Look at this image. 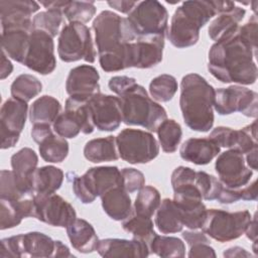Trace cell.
I'll list each match as a JSON object with an SVG mask.
<instances>
[{"label": "cell", "instance_id": "obj_50", "mask_svg": "<svg viewBox=\"0 0 258 258\" xmlns=\"http://www.w3.org/2000/svg\"><path fill=\"white\" fill-rule=\"evenodd\" d=\"M182 238L185 240L187 245L190 247L196 244L206 243L210 244V239L206 233L197 230H186L182 232Z\"/></svg>", "mask_w": 258, "mask_h": 258}, {"label": "cell", "instance_id": "obj_44", "mask_svg": "<svg viewBox=\"0 0 258 258\" xmlns=\"http://www.w3.org/2000/svg\"><path fill=\"white\" fill-rule=\"evenodd\" d=\"M96 6L93 1H68L62 13L70 22H89L96 14Z\"/></svg>", "mask_w": 258, "mask_h": 258}, {"label": "cell", "instance_id": "obj_49", "mask_svg": "<svg viewBox=\"0 0 258 258\" xmlns=\"http://www.w3.org/2000/svg\"><path fill=\"white\" fill-rule=\"evenodd\" d=\"M135 83L137 82L134 78L127 77V76H115L109 80L108 86L113 93L119 96Z\"/></svg>", "mask_w": 258, "mask_h": 258}, {"label": "cell", "instance_id": "obj_23", "mask_svg": "<svg viewBox=\"0 0 258 258\" xmlns=\"http://www.w3.org/2000/svg\"><path fill=\"white\" fill-rule=\"evenodd\" d=\"M221 147L208 138H189L185 140L179 149L180 157L197 165L210 163L220 153Z\"/></svg>", "mask_w": 258, "mask_h": 258}, {"label": "cell", "instance_id": "obj_36", "mask_svg": "<svg viewBox=\"0 0 258 258\" xmlns=\"http://www.w3.org/2000/svg\"><path fill=\"white\" fill-rule=\"evenodd\" d=\"M122 227L126 232L130 233L133 238L146 242L148 246L157 235L154 231L151 218L135 214L134 212L123 221Z\"/></svg>", "mask_w": 258, "mask_h": 258}, {"label": "cell", "instance_id": "obj_52", "mask_svg": "<svg viewBox=\"0 0 258 258\" xmlns=\"http://www.w3.org/2000/svg\"><path fill=\"white\" fill-rule=\"evenodd\" d=\"M107 3H108V5L111 8H114L117 11H119L121 13H126V14H129L130 11L137 4L136 1H125V0H121V1H108Z\"/></svg>", "mask_w": 258, "mask_h": 258}, {"label": "cell", "instance_id": "obj_54", "mask_svg": "<svg viewBox=\"0 0 258 258\" xmlns=\"http://www.w3.org/2000/svg\"><path fill=\"white\" fill-rule=\"evenodd\" d=\"M13 71V64L7 57L4 51L1 52V68H0V78L1 80L6 79L8 76L11 75Z\"/></svg>", "mask_w": 258, "mask_h": 258}, {"label": "cell", "instance_id": "obj_46", "mask_svg": "<svg viewBox=\"0 0 258 258\" xmlns=\"http://www.w3.org/2000/svg\"><path fill=\"white\" fill-rule=\"evenodd\" d=\"M122 187L129 194L141 189L145 185L144 174L133 167H125L121 169Z\"/></svg>", "mask_w": 258, "mask_h": 258}, {"label": "cell", "instance_id": "obj_31", "mask_svg": "<svg viewBox=\"0 0 258 258\" xmlns=\"http://www.w3.org/2000/svg\"><path fill=\"white\" fill-rule=\"evenodd\" d=\"M84 156L94 163L115 161L119 158L116 136L95 138L88 141L84 147Z\"/></svg>", "mask_w": 258, "mask_h": 258}, {"label": "cell", "instance_id": "obj_48", "mask_svg": "<svg viewBox=\"0 0 258 258\" xmlns=\"http://www.w3.org/2000/svg\"><path fill=\"white\" fill-rule=\"evenodd\" d=\"M257 17L256 14L252 15L251 18L243 26H239L238 31L240 35L247 40L254 48L257 49Z\"/></svg>", "mask_w": 258, "mask_h": 258}, {"label": "cell", "instance_id": "obj_13", "mask_svg": "<svg viewBox=\"0 0 258 258\" xmlns=\"http://www.w3.org/2000/svg\"><path fill=\"white\" fill-rule=\"evenodd\" d=\"M214 109L220 115L240 112L246 117L258 115V95L253 90L239 85L220 88L215 91Z\"/></svg>", "mask_w": 258, "mask_h": 258}, {"label": "cell", "instance_id": "obj_10", "mask_svg": "<svg viewBox=\"0 0 258 258\" xmlns=\"http://www.w3.org/2000/svg\"><path fill=\"white\" fill-rule=\"evenodd\" d=\"M251 219V214L247 210L230 213L224 210L210 209L207 211L202 230L218 242H229L238 239L245 233Z\"/></svg>", "mask_w": 258, "mask_h": 258}, {"label": "cell", "instance_id": "obj_51", "mask_svg": "<svg viewBox=\"0 0 258 258\" xmlns=\"http://www.w3.org/2000/svg\"><path fill=\"white\" fill-rule=\"evenodd\" d=\"M188 257L192 258V257H208V258H215L216 257V253L214 248H212L210 246V244H206V243H200V244H196L189 247V251L187 254Z\"/></svg>", "mask_w": 258, "mask_h": 258}, {"label": "cell", "instance_id": "obj_21", "mask_svg": "<svg viewBox=\"0 0 258 258\" xmlns=\"http://www.w3.org/2000/svg\"><path fill=\"white\" fill-rule=\"evenodd\" d=\"M164 37L162 35L140 36L132 43L133 68L150 69L162 60Z\"/></svg>", "mask_w": 258, "mask_h": 258}, {"label": "cell", "instance_id": "obj_25", "mask_svg": "<svg viewBox=\"0 0 258 258\" xmlns=\"http://www.w3.org/2000/svg\"><path fill=\"white\" fill-rule=\"evenodd\" d=\"M34 218V196L18 201L0 199V229L18 226L24 218Z\"/></svg>", "mask_w": 258, "mask_h": 258}, {"label": "cell", "instance_id": "obj_17", "mask_svg": "<svg viewBox=\"0 0 258 258\" xmlns=\"http://www.w3.org/2000/svg\"><path fill=\"white\" fill-rule=\"evenodd\" d=\"M28 105L26 102L13 97L7 99L0 111L1 148L14 147L18 142L27 117Z\"/></svg>", "mask_w": 258, "mask_h": 258}, {"label": "cell", "instance_id": "obj_24", "mask_svg": "<svg viewBox=\"0 0 258 258\" xmlns=\"http://www.w3.org/2000/svg\"><path fill=\"white\" fill-rule=\"evenodd\" d=\"M37 163L38 156L29 147L21 148L11 156L12 171L21 187L27 192H34L33 174L37 168Z\"/></svg>", "mask_w": 258, "mask_h": 258}, {"label": "cell", "instance_id": "obj_32", "mask_svg": "<svg viewBox=\"0 0 258 258\" xmlns=\"http://www.w3.org/2000/svg\"><path fill=\"white\" fill-rule=\"evenodd\" d=\"M155 226L162 234L180 232L183 228L181 216L173 200L163 199L155 212Z\"/></svg>", "mask_w": 258, "mask_h": 258}, {"label": "cell", "instance_id": "obj_35", "mask_svg": "<svg viewBox=\"0 0 258 258\" xmlns=\"http://www.w3.org/2000/svg\"><path fill=\"white\" fill-rule=\"evenodd\" d=\"M39 153L41 158L50 163L63 161L69 154V143L66 138L58 136L54 131L45 136L39 143Z\"/></svg>", "mask_w": 258, "mask_h": 258}, {"label": "cell", "instance_id": "obj_7", "mask_svg": "<svg viewBox=\"0 0 258 258\" xmlns=\"http://www.w3.org/2000/svg\"><path fill=\"white\" fill-rule=\"evenodd\" d=\"M57 53L59 58L66 62L84 59L93 63L96 59V50L90 28L80 22L66 24L58 35Z\"/></svg>", "mask_w": 258, "mask_h": 258}, {"label": "cell", "instance_id": "obj_30", "mask_svg": "<svg viewBox=\"0 0 258 258\" xmlns=\"http://www.w3.org/2000/svg\"><path fill=\"white\" fill-rule=\"evenodd\" d=\"M104 212L115 221H124L132 214V203L122 186H116L101 197Z\"/></svg>", "mask_w": 258, "mask_h": 258}, {"label": "cell", "instance_id": "obj_14", "mask_svg": "<svg viewBox=\"0 0 258 258\" xmlns=\"http://www.w3.org/2000/svg\"><path fill=\"white\" fill-rule=\"evenodd\" d=\"M34 218L53 227L67 228L77 219V213L68 201L55 192L35 195Z\"/></svg>", "mask_w": 258, "mask_h": 258}, {"label": "cell", "instance_id": "obj_33", "mask_svg": "<svg viewBox=\"0 0 258 258\" xmlns=\"http://www.w3.org/2000/svg\"><path fill=\"white\" fill-rule=\"evenodd\" d=\"M61 111V105L55 98L44 95L36 99L29 109L31 124H53Z\"/></svg>", "mask_w": 258, "mask_h": 258}, {"label": "cell", "instance_id": "obj_28", "mask_svg": "<svg viewBox=\"0 0 258 258\" xmlns=\"http://www.w3.org/2000/svg\"><path fill=\"white\" fill-rule=\"evenodd\" d=\"M67 233L71 245L80 253L88 254L96 250L99 238L94 227L84 219H75L68 227Z\"/></svg>", "mask_w": 258, "mask_h": 258}, {"label": "cell", "instance_id": "obj_19", "mask_svg": "<svg viewBox=\"0 0 258 258\" xmlns=\"http://www.w3.org/2000/svg\"><path fill=\"white\" fill-rule=\"evenodd\" d=\"M39 9V5L31 0H1V28H25L33 30L31 15Z\"/></svg>", "mask_w": 258, "mask_h": 258}, {"label": "cell", "instance_id": "obj_40", "mask_svg": "<svg viewBox=\"0 0 258 258\" xmlns=\"http://www.w3.org/2000/svg\"><path fill=\"white\" fill-rule=\"evenodd\" d=\"M161 203L160 194L157 188L151 185H144L135 199L134 213L151 218Z\"/></svg>", "mask_w": 258, "mask_h": 258}, {"label": "cell", "instance_id": "obj_39", "mask_svg": "<svg viewBox=\"0 0 258 258\" xmlns=\"http://www.w3.org/2000/svg\"><path fill=\"white\" fill-rule=\"evenodd\" d=\"M150 253L159 257H184L185 245L176 237L156 235L149 245Z\"/></svg>", "mask_w": 258, "mask_h": 258}, {"label": "cell", "instance_id": "obj_16", "mask_svg": "<svg viewBox=\"0 0 258 258\" xmlns=\"http://www.w3.org/2000/svg\"><path fill=\"white\" fill-rule=\"evenodd\" d=\"M23 66L43 76L51 74L56 67L53 37L44 31L33 29Z\"/></svg>", "mask_w": 258, "mask_h": 258}, {"label": "cell", "instance_id": "obj_6", "mask_svg": "<svg viewBox=\"0 0 258 258\" xmlns=\"http://www.w3.org/2000/svg\"><path fill=\"white\" fill-rule=\"evenodd\" d=\"M72 187L75 196L83 204L93 203L108 190L122 186L121 170L117 166H96L89 168L83 175L72 172Z\"/></svg>", "mask_w": 258, "mask_h": 258}, {"label": "cell", "instance_id": "obj_9", "mask_svg": "<svg viewBox=\"0 0 258 258\" xmlns=\"http://www.w3.org/2000/svg\"><path fill=\"white\" fill-rule=\"evenodd\" d=\"M119 157L131 164H144L159 154V144L147 131L126 128L116 136Z\"/></svg>", "mask_w": 258, "mask_h": 258}, {"label": "cell", "instance_id": "obj_27", "mask_svg": "<svg viewBox=\"0 0 258 258\" xmlns=\"http://www.w3.org/2000/svg\"><path fill=\"white\" fill-rule=\"evenodd\" d=\"M173 201L179 210L183 226L189 230L202 229L208 211L203 199L190 196H173Z\"/></svg>", "mask_w": 258, "mask_h": 258}, {"label": "cell", "instance_id": "obj_4", "mask_svg": "<svg viewBox=\"0 0 258 258\" xmlns=\"http://www.w3.org/2000/svg\"><path fill=\"white\" fill-rule=\"evenodd\" d=\"M122 120L126 125L141 126L156 132L159 125L167 119L165 109L150 98L141 85L135 83L119 96Z\"/></svg>", "mask_w": 258, "mask_h": 258}, {"label": "cell", "instance_id": "obj_29", "mask_svg": "<svg viewBox=\"0 0 258 258\" xmlns=\"http://www.w3.org/2000/svg\"><path fill=\"white\" fill-rule=\"evenodd\" d=\"M31 32L32 30L25 28H9L2 30V51L13 60L23 64L29 46Z\"/></svg>", "mask_w": 258, "mask_h": 258}, {"label": "cell", "instance_id": "obj_45", "mask_svg": "<svg viewBox=\"0 0 258 258\" xmlns=\"http://www.w3.org/2000/svg\"><path fill=\"white\" fill-rule=\"evenodd\" d=\"M196 184L201 191L203 200L206 201L217 200L223 187L219 178L205 171H197Z\"/></svg>", "mask_w": 258, "mask_h": 258}, {"label": "cell", "instance_id": "obj_38", "mask_svg": "<svg viewBox=\"0 0 258 258\" xmlns=\"http://www.w3.org/2000/svg\"><path fill=\"white\" fill-rule=\"evenodd\" d=\"M158 142L161 149L166 153H173L176 151L181 137V126L173 119H165L156 130Z\"/></svg>", "mask_w": 258, "mask_h": 258}, {"label": "cell", "instance_id": "obj_20", "mask_svg": "<svg viewBox=\"0 0 258 258\" xmlns=\"http://www.w3.org/2000/svg\"><path fill=\"white\" fill-rule=\"evenodd\" d=\"M99 80V73L93 66L81 64L70 71L66 82V91L70 97L89 100L100 93Z\"/></svg>", "mask_w": 258, "mask_h": 258}, {"label": "cell", "instance_id": "obj_34", "mask_svg": "<svg viewBox=\"0 0 258 258\" xmlns=\"http://www.w3.org/2000/svg\"><path fill=\"white\" fill-rule=\"evenodd\" d=\"M63 172L53 165L36 168L33 174V189L35 195L54 194L62 184Z\"/></svg>", "mask_w": 258, "mask_h": 258}, {"label": "cell", "instance_id": "obj_12", "mask_svg": "<svg viewBox=\"0 0 258 258\" xmlns=\"http://www.w3.org/2000/svg\"><path fill=\"white\" fill-rule=\"evenodd\" d=\"M89 100L68 98L64 112L60 113L52 124L53 131L63 138H75L80 132L91 134L95 130Z\"/></svg>", "mask_w": 258, "mask_h": 258}, {"label": "cell", "instance_id": "obj_37", "mask_svg": "<svg viewBox=\"0 0 258 258\" xmlns=\"http://www.w3.org/2000/svg\"><path fill=\"white\" fill-rule=\"evenodd\" d=\"M42 90V84L40 81L29 74L19 75L11 84L10 92L11 96L15 99L29 102L36 97Z\"/></svg>", "mask_w": 258, "mask_h": 258}, {"label": "cell", "instance_id": "obj_1", "mask_svg": "<svg viewBox=\"0 0 258 258\" xmlns=\"http://www.w3.org/2000/svg\"><path fill=\"white\" fill-rule=\"evenodd\" d=\"M257 49L237 30L230 37L215 42L208 55L209 72L222 83L252 85L258 71L254 60Z\"/></svg>", "mask_w": 258, "mask_h": 258}, {"label": "cell", "instance_id": "obj_26", "mask_svg": "<svg viewBox=\"0 0 258 258\" xmlns=\"http://www.w3.org/2000/svg\"><path fill=\"white\" fill-rule=\"evenodd\" d=\"M245 14L246 10L236 5L219 13L209 26L210 38L218 42L233 35L238 30L239 23L243 20Z\"/></svg>", "mask_w": 258, "mask_h": 258}, {"label": "cell", "instance_id": "obj_3", "mask_svg": "<svg viewBox=\"0 0 258 258\" xmlns=\"http://www.w3.org/2000/svg\"><path fill=\"white\" fill-rule=\"evenodd\" d=\"M215 89L195 73L181 79L179 107L185 125L197 132H208L214 125Z\"/></svg>", "mask_w": 258, "mask_h": 258}, {"label": "cell", "instance_id": "obj_42", "mask_svg": "<svg viewBox=\"0 0 258 258\" xmlns=\"http://www.w3.org/2000/svg\"><path fill=\"white\" fill-rule=\"evenodd\" d=\"M63 21V13L58 9H49L37 13L33 19L34 29L46 32L51 37L59 33V27Z\"/></svg>", "mask_w": 258, "mask_h": 258}, {"label": "cell", "instance_id": "obj_57", "mask_svg": "<svg viewBox=\"0 0 258 258\" xmlns=\"http://www.w3.org/2000/svg\"><path fill=\"white\" fill-rule=\"evenodd\" d=\"M245 160L252 170H257V148L245 154Z\"/></svg>", "mask_w": 258, "mask_h": 258}, {"label": "cell", "instance_id": "obj_8", "mask_svg": "<svg viewBox=\"0 0 258 258\" xmlns=\"http://www.w3.org/2000/svg\"><path fill=\"white\" fill-rule=\"evenodd\" d=\"M56 240L40 232L19 234L1 240V258L55 257Z\"/></svg>", "mask_w": 258, "mask_h": 258}, {"label": "cell", "instance_id": "obj_43", "mask_svg": "<svg viewBox=\"0 0 258 258\" xmlns=\"http://www.w3.org/2000/svg\"><path fill=\"white\" fill-rule=\"evenodd\" d=\"M35 194L25 191L17 181L12 170L2 169L0 173V199L18 201L33 197Z\"/></svg>", "mask_w": 258, "mask_h": 258}, {"label": "cell", "instance_id": "obj_22", "mask_svg": "<svg viewBox=\"0 0 258 258\" xmlns=\"http://www.w3.org/2000/svg\"><path fill=\"white\" fill-rule=\"evenodd\" d=\"M97 252L102 257H148L150 253L149 246L146 242L133 238L132 240L107 238L99 240L96 246Z\"/></svg>", "mask_w": 258, "mask_h": 258}, {"label": "cell", "instance_id": "obj_18", "mask_svg": "<svg viewBox=\"0 0 258 258\" xmlns=\"http://www.w3.org/2000/svg\"><path fill=\"white\" fill-rule=\"evenodd\" d=\"M94 125L100 131H115L122 123L119 97L105 95L101 92L88 101Z\"/></svg>", "mask_w": 258, "mask_h": 258}, {"label": "cell", "instance_id": "obj_11", "mask_svg": "<svg viewBox=\"0 0 258 258\" xmlns=\"http://www.w3.org/2000/svg\"><path fill=\"white\" fill-rule=\"evenodd\" d=\"M126 18L137 37L165 36L167 32L168 12L164 5L156 0L137 2Z\"/></svg>", "mask_w": 258, "mask_h": 258}, {"label": "cell", "instance_id": "obj_58", "mask_svg": "<svg viewBox=\"0 0 258 258\" xmlns=\"http://www.w3.org/2000/svg\"><path fill=\"white\" fill-rule=\"evenodd\" d=\"M68 1H40V4L43 5L46 10L49 9H58L61 10L63 9V7L67 5Z\"/></svg>", "mask_w": 258, "mask_h": 258}, {"label": "cell", "instance_id": "obj_56", "mask_svg": "<svg viewBox=\"0 0 258 258\" xmlns=\"http://www.w3.org/2000/svg\"><path fill=\"white\" fill-rule=\"evenodd\" d=\"M245 234L247 236L248 239L252 240L253 243L256 242V238H257V219H256V215H254L253 219H251L246 231H245Z\"/></svg>", "mask_w": 258, "mask_h": 258}, {"label": "cell", "instance_id": "obj_53", "mask_svg": "<svg viewBox=\"0 0 258 258\" xmlns=\"http://www.w3.org/2000/svg\"><path fill=\"white\" fill-rule=\"evenodd\" d=\"M242 200L243 201H256L257 200V185L256 180H253L252 183L242 187Z\"/></svg>", "mask_w": 258, "mask_h": 258}, {"label": "cell", "instance_id": "obj_2", "mask_svg": "<svg viewBox=\"0 0 258 258\" xmlns=\"http://www.w3.org/2000/svg\"><path fill=\"white\" fill-rule=\"evenodd\" d=\"M235 5L234 2L230 1L194 0L182 2L175 9L167 30L170 43L177 48L195 45L200 38V29L215 15Z\"/></svg>", "mask_w": 258, "mask_h": 258}, {"label": "cell", "instance_id": "obj_55", "mask_svg": "<svg viewBox=\"0 0 258 258\" xmlns=\"http://www.w3.org/2000/svg\"><path fill=\"white\" fill-rule=\"evenodd\" d=\"M224 257H229V258H233V257H239V258H243V257H250L251 254L249 252H247L244 248L239 247V246H234V247H230L227 250L224 251L223 253Z\"/></svg>", "mask_w": 258, "mask_h": 258}, {"label": "cell", "instance_id": "obj_47", "mask_svg": "<svg viewBox=\"0 0 258 258\" xmlns=\"http://www.w3.org/2000/svg\"><path fill=\"white\" fill-rule=\"evenodd\" d=\"M209 137L213 141H215L220 147L234 149L237 143L238 130L232 129L230 127L219 126L213 129Z\"/></svg>", "mask_w": 258, "mask_h": 258}, {"label": "cell", "instance_id": "obj_5", "mask_svg": "<svg viewBox=\"0 0 258 258\" xmlns=\"http://www.w3.org/2000/svg\"><path fill=\"white\" fill-rule=\"evenodd\" d=\"M92 28L99 56L121 52L137 38L127 18L109 10L95 18Z\"/></svg>", "mask_w": 258, "mask_h": 258}, {"label": "cell", "instance_id": "obj_41", "mask_svg": "<svg viewBox=\"0 0 258 258\" xmlns=\"http://www.w3.org/2000/svg\"><path fill=\"white\" fill-rule=\"evenodd\" d=\"M177 88L176 79L171 75L163 74L152 79L149 84V93L154 101L163 103L170 101L174 97Z\"/></svg>", "mask_w": 258, "mask_h": 258}, {"label": "cell", "instance_id": "obj_15", "mask_svg": "<svg viewBox=\"0 0 258 258\" xmlns=\"http://www.w3.org/2000/svg\"><path fill=\"white\" fill-rule=\"evenodd\" d=\"M215 169L221 183L229 188L247 185L253 175V170L246 163L245 155L236 149H229L219 154Z\"/></svg>", "mask_w": 258, "mask_h": 258}]
</instances>
